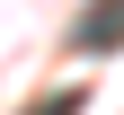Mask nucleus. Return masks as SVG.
Here are the masks:
<instances>
[{
  "label": "nucleus",
  "mask_w": 124,
  "mask_h": 115,
  "mask_svg": "<svg viewBox=\"0 0 124 115\" xmlns=\"http://www.w3.org/2000/svg\"><path fill=\"white\" fill-rule=\"evenodd\" d=\"M80 44H89V53H115V44H124V0H98V9H89V18H80Z\"/></svg>",
  "instance_id": "f257e3e1"
},
{
  "label": "nucleus",
  "mask_w": 124,
  "mask_h": 115,
  "mask_svg": "<svg viewBox=\"0 0 124 115\" xmlns=\"http://www.w3.org/2000/svg\"><path fill=\"white\" fill-rule=\"evenodd\" d=\"M36 115H71V97H44V106H36Z\"/></svg>",
  "instance_id": "f03ea898"
}]
</instances>
